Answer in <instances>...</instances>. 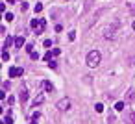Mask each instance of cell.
<instances>
[{"mask_svg": "<svg viewBox=\"0 0 135 124\" xmlns=\"http://www.w3.org/2000/svg\"><path fill=\"white\" fill-rule=\"evenodd\" d=\"M87 65L89 67H98L100 65V61H102V56H100V52L98 50H91L89 54H87Z\"/></svg>", "mask_w": 135, "mask_h": 124, "instance_id": "1", "label": "cell"}, {"mask_svg": "<svg viewBox=\"0 0 135 124\" xmlns=\"http://www.w3.org/2000/svg\"><path fill=\"white\" fill-rule=\"evenodd\" d=\"M30 26L34 28L35 35H39V33H43V32H44V28H46V21H44V19H34V21L30 22Z\"/></svg>", "mask_w": 135, "mask_h": 124, "instance_id": "2", "label": "cell"}, {"mask_svg": "<svg viewBox=\"0 0 135 124\" xmlns=\"http://www.w3.org/2000/svg\"><path fill=\"white\" fill-rule=\"evenodd\" d=\"M8 74H9V78H17V76L24 74V69H20V67H9Z\"/></svg>", "mask_w": 135, "mask_h": 124, "instance_id": "3", "label": "cell"}, {"mask_svg": "<svg viewBox=\"0 0 135 124\" xmlns=\"http://www.w3.org/2000/svg\"><path fill=\"white\" fill-rule=\"evenodd\" d=\"M56 107H58L59 111H67V109H70V100H68V98H63V100H59V102L56 104Z\"/></svg>", "mask_w": 135, "mask_h": 124, "instance_id": "4", "label": "cell"}, {"mask_svg": "<svg viewBox=\"0 0 135 124\" xmlns=\"http://www.w3.org/2000/svg\"><path fill=\"white\" fill-rule=\"evenodd\" d=\"M104 37H106V39H115V37H117V26L106 28V32H104Z\"/></svg>", "mask_w": 135, "mask_h": 124, "instance_id": "5", "label": "cell"}, {"mask_svg": "<svg viewBox=\"0 0 135 124\" xmlns=\"http://www.w3.org/2000/svg\"><path fill=\"white\" fill-rule=\"evenodd\" d=\"M133 100H135V89H128L126 96H124V102H126V104H132Z\"/></svg>", "mask_w": 135, "mask_h": 124, "instance_id": "6", "label": "cell"}, {"mask_svg": "<svg viewBox=\"0 0 135 124\" xmlns=\"http://www.w3.org/2000/svg\"><path fill=\"white\" fill-rule=\"evenodd\" d=\"M26 43V39H24V35H17L15 37V46L17 48H22V45Z\"/></svg>", "mask_w": 135, "mask_h": 124, "instance_id": "7", "label": "cell"}, {"mask_svg": "<svg viewBox=\"0 0 135 124\" xmlns=\"http://www.w3.org/2000/svg\"><path fill=\"white\" fill-rule=\"evenodd\" d=\"M44 102V94H37V96L34 98V106L37 107V106H39V104H43Z\"/></svg>", "mask_w": 135, "mask_h": 124, "instance_id": "8", "label": "cell"}, {"mask_svg": "<svg viewBox=\"0 0 135 124\" xmlns=\"http://www.w3.org/2000/svg\"><path fill=\"white\" fill-rule=\"evenodd\" d=\"M43 87H44L48 93H52V91H54V85H52V82H48V80H46V82L43 83Z\"/></svg>", "mask_w": 135, "mask_h": 124, "instance_id": "9", "label": "cell"}, {"mask_svg": "<svg viewBox=\"0 0 135 124\" xmlns=\"http://www.w3.org/2000/svg\"><path fill=\"white\" fill-rule=\"evenodd\" d=\"M128 124H135V111H130L128 113V120H126Z\"/></svg>", "mask_w": 135, "mask_h": 124, "instance_id": "10", "label": "cell"}, {"mask_svg": "<svg viewBox=\"0 0 135 124\" xmlns=\"http://www.w3.org/2000/svg\"><path fill=\"white\" fill-rule=\"evenodd\" d=\"M18 98H20V102H22V104H24L26 100H28V93L24 91V89H22V91H20V94H18Z\"/></svg>", "mask_w": 135, "mask_h": 124, "instance_id": "11", "label": "cell"}, {"mask_svg": "<svg viewBox=\"0 0 135 124\" xmlns=\"http://www.w3.org/2000/svg\"><path fill=\"white\" fill-rule=\"evenodd\" d=\"M13 43H15V41H13V39H11V37H8V39H6V41H4V50H6V48H9V46H11V45H13Z\"/></svg>", "mask_w": 135, "mask_h": 124, "instance_id": "12", "label": "cell"}, {"mask_svg": "<svg viewBox=\"0 0 135 124\" xmlns=\"http://www.w3.org/2000/svg\"><path fill=\"white\" fill-rule=\"evenodd\" d=\"M124 107H126V102H117L115 104V109H117V111H122Z\"/></svg>", "mask_w": 135, "mask_h": 124, "instance_id": "13", "label": "cell"}, {"mask_svg": "<svg viewBox=\"0 0 135 124\" xmlns=\"http://www.w3.org/2000/svg\"><path fill=\"white\" fill-rule=\"evenodd\" d=\"M34 11H35V13H41V11H43V4H35V6H34Z\"/></svg>", "mask_w": 135, "mask_h": 124, "instance_id": "14", "label": "cell"}, {"mask_svg": "<svg viewBox=\"0 0 135 124\" xmlns=\"http://www.w3.org/2000/svg\"><path fill=\"white\" fill-rule=\"evenodd\" d=\"M52 58H54L52 50H48V52H46V54H44V59H46V61H50V59H52Z\"/></svg>", "mask_w": 135, "mask_h": 124, "instance_id": "15", "label": "cell"}, {"mask_svg": "<svg viewBox=\"0 0 135 124\" xmlns=\"http://www.w3.org/2000/svg\"><path fill=\"white\" fill-rule=\"evenodd\" d=\"M4 19L9 22V21H13V13H4Z\"/></svg>", "mask_w": 135, "mask_h": 124, "instance_id": "16", "label": "cell"}, {"mask_svg": "<svg viewBox=\"0 0 135 124\" xmlns=\"http://www.w3.org/2000/svg\"><path fill=\"white\" fill-rule=\"evenodd\" d=\"M94 109H96V113H102V111H104V106H102V104H96Z\"/></svg>", "mask_w": 135, "mask_h": 124, "instance_id": "17", "label": "cell"}, {"mask_svg": "<svg viewBox=\"0 0 135 124\" xmlns=\"http://www.w3.org/2000/svg\"><path fill=\"white\" fill-rule=\"evenodd\" d=\"M48 67H50V69H56V67H58V63H56V59H50V61H48Z\"/></svg>", "mask_w": 135, "mask_h": 124, "instance_id": "18", "label": "cell"}, {"mask_svg": "<svg viewBox=\"0 0 135 124\" xmlns=\"http://www.w3.org/2000/svg\"><path fill=\"white\" fill-rule=\"evenodd\" d=\"M8 59H9V54L4 50V52H2V61H8Z\"/></svg>", "mask_w": 135, "mask_h": 124, "instance_id": "19", "label": "cell"}, {"mask_svg": "<svg viewBox=\"0 0 135 124\" xmlns=\"http://www.w3.org/2000/svg\"><path fill=\"white\" fill-rule=\"evenodd\" d=\"M4 124H13V118L11 117H4Z\"/></svg>", "mask_w": 135, "mask_h": 124, "instance_id": "20", "label": "cell"}, {"mask_svg": "<svg viewBox=\"0 0 135 124\" xmlns=\"http://www.w3.org/2000/svg\"><path fill=\"white\" fill-rule=\"evenodd\" d=\"M68 39H70V41L76 39V32H70V33H68Z\"/></svg>", "mask_w": 135, "mask_h": 124, "instance_id": "21", "label": "cell"}, {"mask_svg": "<svg viewBox=\"0 0 135 124\" xmlns=\"http://www.w3.org/2000/svg\"><path fill=\"white\" fill-rule=\"evenodd\" d=\"M26 52H30V54H32V52H34V45H26Z\"/></svg>", "mask_w": 135, "mask_h": 124, "instance_id": "22", "label": "cell"}, {"mask_svg": "<svg viewBox=\"0 0 135 124\" xmlns=\"http://www.w3.org/2000/svg\"><path fill=\"white\" fill-rule=\"evenodd\" d=\"M32 118H35V120H39V118H41V115H39V111H35L34 115H32Z\"/></svg>", "mask_w": 135, "mask_h": 124, "instance_id": "23", "label": "cell"}, {"mask_svg": "<svg viewBox=\"0 0 135 124\" xmlns=\"http://www.w3.org/2000/svg\"><path fill=\"white\" fill-rule=\"evenodd\" d=\"M30 56H32V59H39V54H37V52H32Z\"/></svg>", "mask_w": 135, "mask_h": 124, "instance_id": "24", "label": "cell"}, {"mask_svg": "<svg viewBox=\"0 0 135 124\" xmlns=\"http://www.w3.org/2000/svg\"><path fill=\"white\" fill-rule=\"evenodd\" d=\"M59 52H61L59 48H52V54H54V56H59Z\"/></svg>", "mask_w": 135, "mask_h": 124, "instance_id": "25", "label": "cell"}, {"mask_svg": "<svg viewBox=\"0 0 135 124\" xmlns=\"http://www.w3.org/2000/svg\"><path fill=\"white\" fill-rule=\"evenodd\" d=\"M130 9H132V13H135V4H132V8H130Z\"/></svg>", "mask_w": 135, "mask_h": 124, "instance_id": "26", "label": "cell"}, {"mask_svg": "<svg viewBox=\"0 0 135 124\" xmlns=\"http://www.w3.org/2000/svg\"><path fill=\"white\" fill-rule=\"evenodd\" d=\"M6 2H8V4H15V0H6Z\"/></svg>", "mask_w": 135, "mask_h": 124, "instance_id": "27", "label": "cell"}, {"mask_svg": "<svg viewBox=\"0 0 135 124\" xmlns=\"http://www.w3.org/2000/svg\"><path fill=\"white\" fill-rule=\"evenodd\" d=\"M30 124H37V120H35V118H32V122Z\"/></svg>", "mask_w": 135, "mask_h": 124, "instance_id": "28", "label": "cell"}, {"mask_svg": "<svg viewBox=\"0 0 135 124\" xmlns=\"http://www.w3.org/2000/svg\"><path fill=\"white\" fill-rule=\"evenodd\" d=\"M132 26H133V32H135V21H133V24H132Z\"/></svg>", "mask_w": 135, "mask_h": 124, "instance_id": "29", "label": "cell"}]
</instances>
